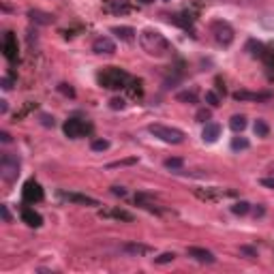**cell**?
Here are the masks:
<instances>
[{"label": "cell", "instance_id": "2", "mask_svg": "<svg viewBox=\"0 0 274 274\" xmlns=\"http://www.w3.org/2000/svg\"><path fill=\"white\" fill-rule=\"evenodd\" d=\"M97 79H99V84H101L103 88L120 90V88H125V84L129 81V75L122 71V69H118V67H107V69H103V71L97 75Z\"/></svg>", "mask_w": 274, "mask_h": 274}, {"label": "cell", "instance_id": "30", "mask_svg": "<svg viewBox=\"0 0 274 274\" xmlns=\"http://www.w3.org/2000/svg\"><path fill=\"white\" fill-rule=\"evenodd\" d=\"M206 101L212 105V107H219V97L214 92H206Z\"/></svg>", "mask_w": 274, "mask_h": 274}, {"label": "cell", "instance_id": "31", "mask_svg": "<svg viewBox=\"0 0 274 274\" xmlns=\"http://www.w3.org/2000/svg\"><path fill=\"white\" fill-rule=\"evenodd\" d=\"M195 118L199 120V122H206V120H210V109H199Z\"/></svg>", "mask_w": 274, "mask_h": 274}, {"label": "cell", "instance_id": "5", "mask_svg": "<svg viewBox=\"0 0 274 274\" xmlns=\"http://www.w3.org/2000/svg\"><path fill=\"white\" fill-rule=\"evenodd\" d=\"M62 131H65L67 137L79 139V137L88 135V133L92 131V126L88 125V122H84L81 118H69V120L65 122V126H62Z\"/></svg>", "mask_w": 274, "mask_h": 274}, {"label": "cell", "instance_id": "32", "mask_svg": "<svg viewBox=\"0 0 274 274\" xmlns=\"http://www.w3.org/2000/svg\"><path fill=\"white\" fill-rule=\"evenodd\" d=\"M0 212H2V219H4V223H11V214H9V208H7V206H0Z\"/></svg>", "mask_w": 274, "mask_h": 274}, {"label": "cell", "instance_id": "39", "mask_svg": "<svg viewBox=\"0 0 274 274\" xmlns=\"http://www.w3.org/2000/svg\"><path fill=\"white\" fill-rule=\"evenodd\" d=\"M139 2H144V4H150V2H152V0H139Z\"/></svg>", "mask_w": 274, "mask_h": 274}, {"label": "cell", "instance_id": "17", "mask_svg": "<svg viewBox=\"0 0 274 274\" xmlns=\"http://www.w3.org/2000/svg\"><path fill=\"white\" fill-rule=\"evenodd\" d=\"M229 126H231V129H234L236 133H240V131H244V129H247V118H244V116H240V114L231 116V120H229Z\"/></svg>", "mask_w": 274, "mask_h": 274}, {"label": "cell", "instance_id": "22", "mask_svg": "<svg viewBox=\"0 0 274 274\" xmlns=\"http://www.w3.org/2000/svg\"><path fill=\"white\" fill-rule=\"evenodd\" d=\"M253 131H255V135H257V137H266L268 133H270V129H268V125H266L264 120H257V122H255Z\"/></svg>", "mask_w": 274, "mask_h": 274}, {"label": "cell", "instance_id": "1", "mask_svg": "<svg viewBox=\"0 0 274 274\" xmlns=\"http://www.w3.org/2000/svg\"><path fill=\"white\" fill-rule=\"evenodd\" d=\"M139 45L148 56L154 58H165L172 51V45L159 30H152V28H146V30L139 32Z\"/></svg>", "mask_w": 274, "mask_h": 274}, {"label": "cell", "instance_id": "4", "mask_svg": "<svg viewBox=\"0 0 274 274\" xmlns=\"http://www.w3.org/2000/svg\"><path fill=\"white\" fill-rule=\"evenodd\" d=\"M148 131L152 133V135H154L156 139H161V142H165V144L178 146V144H182V142H184V133L180 131V129H174V126L150 125V126H148Z\"/></svg>", "mask_w": 274, "mask_h": 274}, {"label": "cell", "instance_id": "10", "mask_svg": "<svg viewBox=\"0 0 274 274\" xmlns=\"http://www.w3.org/2000/svg\"><path fill=\"white\" fill-rule=\"evenodd\" d=\"M186 255L193 257L195 261H199V264H214V261H217V257H214L208 249H199V247H189L186 249Z\"/></svg>", "mask_w": 274, "mask_h": 274}, {"label": "cell", "instance_id": "8", "mask_svg": "<svg viewBox=\"0 0 274 274\" xmlns=\"http://www.w3.org/2000/svg\"><path fill=\"white\" fill-rule=\"evenodd\" d=\"M60 199H65L69 203H79V206H99V201L95 199V197L73 193V191H60Z\"/></svg>", "mask_w": 274, "mask_h": 274}, {"label": "cell", "instance_id": "37", "mask_svg": "<svg viewBox=\"0 0 274 274\" xmlns=\"http://www.w3.org/2000/svg\"><path fill=\"white\" fill-rule=\"evenodd\" d=\"M2 88H4V90H11V88H13V86H11V79L2 77Z\"/></svg>", "mask_w": 274, "mask_h": 274}, {"label": "cell", "instance_id": "35", "mask_svg": "<svg viewBox=\"0 0 274 274\" xmlns=\"http://www.w3.org/2000/svg\"><path fill=\"white\" fill-rule=\"evenodd\" d=\"M60 92H65V95H69V97H75V92L71 88H67V84H60Z\"/></svg>", "mask_w": 274, "mask_h": 274}, {"label": "cell", "instance_id": "3", "mask_svg": "<svg viewBox=\"0 0 274 274\" xmlns=\"http://www.w3.org/2000/svg\"><path fill=\"white\" fill-rule=\"evenodd\" d=\"M20 156L17 154H2V159H0V178L4 180V182H15L17 176H20Z\"/></svg>", "mask_w": 274, "mask_h": 274}, {"label": "cell", "instance_id": "15", "mask_svg": "<svg viewBox=\"0 0 274 274\" xmlns=\"http://www.w3.org/2000/svg\"><path fill=\"white\" fill-rule=\"evenodd\" d=\"M122 250H125V253H131V255H137V257H142V255H148L152 249H150L148 244L129 242V244H125V247H122Z\"/></svg>", "mask_w": 274, "mask_h": 274}, {"label": "cell", "instance_id": "6", "mask_svg": "<svg viewBox=\"0 0 274 274\" xmlns=\"http://www.w3.org/2000/svg\"><path fill=\"white\" fill-rule=\"evenodd\" d=\"M210 30H212L214 41H217L219 45H229L231 41H234V28L227 24V22H214V24L210 26Z\"/></svg>", "mask_w": 274, "mask_h": 274}, {"label": "cell", "instance_id": "9", "mask_svg": "<svg viewBox=\"0 0 274 274\" xmlns=\"http://www.w3.org/2000/svg\"><path fill=\"white\" fill-rule=\"evenodd\" d=\"M92 51L95 54H116V43L109 37H97L95 39V43H92Z\"/></svg>", "mask_w": 274, "mask_h": 274}, {"label": "cell", "instance_id": "34", "mask_svg": "<svg viewBox=\"0 0 274 274\" xmlns=\"http://www.w3.org/2000/svg\"><path fill=\"white\" fill-rule=\"evenodd\" d=\"M112 193H114V195H118V197H125V195H126V191L122 189V186H112Z\"/></svg>", "mask_w": 274, "mask_h": 274}, {"label": "cell", "instance_id": "11", "mask_svg": "<svg viewBox=\"0 0 274 274\" xmlns=\"http://www.w3.org/2000/svg\"><path fill=\"white\" fill-rule=\"evenodd\" d=\"M2 50H4V56H7L9 60H15V58H17V39H15L13 32H4Z\"/></svg>", "mask_w": 274, "mask_h": 274}, {"label": "cell", "instance_id": "29", "mask_svg": "<svg viewBox=\"0 0 274 274\" xmlns=\"http://www.w3.org/2000/svg\"><path fill=\"white\" fill-rule=\"evenodd\" d=\"M109 107L112 109H125V99H120V97H116L109 101Z\"/></svg>", "mask_w": 274, "mask_h": 274}, {"label": "cell", "instance_id": "28", "mask_svg": "<svg viewBox=\"0 0 274 274\" xmlns=\"http://www.w3.org/2000/svg\"><path fill=\"white\" fill-rule=\"evenodd\" d=\"M178 101H189V103H195L197 101V95L195 92H180V95L176 97Z\"/></svg>", "mask_w": 274, "mask_h": 274}, {"label": "cell", "instance_id": "23", "mask_svg": "<svg viewBox=\"0 0 274 274\" xmlns=\"http://www.w3.org/2000/svg\"><path fill=\"white\" fill-rule=\"evenodd\" d=\"M182 165H184L182 159H167L165 161V167H167V170H172V172H180V170H182Z\"/></svg>", "mask_w": 274, "mask_h": 274}, {"label": "cell", "instance_id": "20", "mask_svg": "<svg viewBox=\"0 0 274 274\" xmlns=\"http://www.w3.org/2000/svg\"><path fill=\"white\" fill-rule=\"evenodd\" d=\"M103 217H114V219H120V221H133V214H131V212H125V210H114V212H103Z\"/></svg>", "mask_w": 274, "mask_h": 274}, {"label": "cell", "instance_id": "19", "mask_svg": "<svg viewBox=\"0 0 274 274\" xmlns=\"http://www.w3.org/2000/svg\"><path fill=\"white\" fill-rule=\"evenodd\" d=\"M249 139L247 137H234V139H231V150H236V152H238V150H249Z\"/></svg>", "mask_w": 274, "mask_h": 274}, {"label": "cell", "instance_id": "38", "mask_svg": "<svg viewBox=\"0 0 274 274\" xmlns=\"http://www.w3.org/2000/svg\"><path fill=\"white\" fill-rule=\"evenodd\" d=\"M0 112L7 114V101H0Z\"/></svg>", "mask_w": 274, "mask_h": 274}, {"label": "cell", "instance_id": "7", "mask_svg": "<svg viewBox=\"0 0 274 274\" xmlns=\"http://www.w3.org/2000/svg\"><path fill=\"white\" fill-rule=\"evenodd\" d=\"M22 197H24L26 203H37L43 199V189H41L39 182H34V180H28L24 184V191H22Z\"/></svg>", "mask_w": 274, "mask_h": 274}, {"label": "cell", "instance_id": "25", "mask_svg": "<svg viewBox=\"0 0 274 274\" xmlns=\"http://www.w3.org/2000/svg\"><path fill=\"white\" fill-rule=\"evenodd\" d=\"M174 259H176L174 253H161L159 257H154V264H172Z\"/></svg>", "mask_w": 274, "mask_h": 274}, {"label": "cell", "instance_id": "16", "mask_svg": "<svg viewBox=\"0 0 274 274\" xmlns=\"http://www.w3.org/2000/svg\"><path fill=\"white\" fill-rule=\"evenodd\" d=\"M112 34H116L120 41H126V43H131V41L135 39V30H133L131 26H114Z\"/></svg>", "mask_w": 274, "mask_h": 274}, {"label": "cell", "instance_id": "24", "mask_svg": "<svg viewBox=\"0 0 274 274\" xmlns=\"http://www.w3.org/2000/svg\"><path fill=\"white\" fill-rule=\"evenodd\" d=\"M90 148L95 150V152H103V150L109 148V142H107V139H95V142L90 144Z\"/></svg>", "mask_w": 274, "mask_h": 274}, {"label": "cell", "instance_id": "26", "mask_svg": "<svg viewBox=\"0 0 274 274\" xmlns=\"http://www.w3.org/2000/svg\"><path fill=\"white\" fill-rule=\"evenodd\" d=\"M39 120H41V125H43V126H48V129H51V126L56 125L54 116H50V114H39Z\"/></svg>", "mask_w": 274, "mask_h": 274}, {"label": "cell", "instance_id": "27", "mask_svg": "<svg viewBox=\"0 0 274 274\" xmlns=\"http://www.w3.org/2000/svg\"><path fill=\"white\" fill-rule=\"evenodd\" d=\"M137 163V159L135 156H133V159H122V161H116V163H109V170H112V167H125V165H135Z\"/></svg>", "mask_w": 274, "mask_h": 274}, {"label": "cell", "instance_id": "36", "mask_svg": "<svg viewBox=\"0 0 274 274\" xmlns=\"http://www.w3.org/2000/svg\"><path fill=\"white\" fill-rule=\"evenodd\" d=\"M0 139H2L4 144H9V142H11V135H9L7 131H2V133H0Z\"/></svg>", "mask_w": 274, "mask_h": 274}, {"label": "cell", "instance_id": "13", "mask_svg": "<svg viewBox=\"0 0 274 274\" xmlns=\"http://www.w3.org/2000/svg\"><path fill=\"white\" fill-rule=\"evenodd\" d=\"M236 101H268L270 92H249V90H238L234 92Z\"/></svg>", "mask_w": 274, "mask_h": 274}, {"label": "cell", "instance_id": "12", "mask_svg": "<svg viewBox=\"0 0 274 274\" xmlns=\"http://www.w3.org/2000/svg\"><path fill=\"white\" fill-rule=\"evenodd\" d=\"M219 137H221V125H219V122H206V126H203V131H201V139H203V142L214 144Z\"/></svg>", "mask_w": 274, "mask_h": 274}, {"label": "cell", "instance_id": "21", "mask_svg": "<svg viewBox=\"0 0 274 274\" xmlns=\"http://www.w3.org/2000/svg\"><path fill=\"white\" fill-rule=\"evenodd\" d=\"M249 210H250V203H249V201H238V203H234V206H231V212H234V214H240V217H244Z\"/></svg>", "mask_w": 274, "mask_h": 274}, {"label": "cell", "instance_id": "14", "mask_svg": "<svg viewBox=\"0 0 274 274\" xmlns=\"http://www.w3.org/2000/svg\"><path fill=\"white\" fill-rule=\"evenodd\" d=\"M22 221H24L28 227H41V225H43V219H41V214L34 212V210H30V208L22 210Z\"/></svg>", "mask_w": 274, "mask_h": 274}, {"label": "cell", "instance_id": "18", "mask_svg": "<svg viewBox=\"0 0 274 274\" xmlns=\"http://www.w3.org/2000/svg\"><path fill=\"white\" fill-rule=\"evenodd\" d=\"M30 20L37 22V24H51L54 17H51L50 13H41V11H30Z\"/></svg>", "mask_w": 274, "mask_h": 274}, {"label": "cell", "instance_id": "33", "mask_svg": "<svg viewBox=\"0 0 274 274\" xmlns=\"http://www.w3.org/2000/svg\"><path fill=\"white\" fill-rule=\"evenodd\" d=\"M261 186H268L274 191V178H261Z\"/></svg>", "mask_w": 274, "mask_h": 274}]
</instances>
